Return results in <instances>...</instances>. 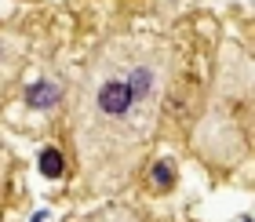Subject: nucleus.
<instances>
[{"label": "nucleus", "mask_w": 255, "mask_h": 222, "mask_svg": "<svg viewBox=\"0 0 255 222\" xmlns=\"http://www.w3.org/2000/svg\"><path fill=\"white\" fill-rule=\"evenodd\" d=\"M168 80V48L157 40H128L91 66L80 95V164L95 190L121 186L135 171L157 124Z\"/></svg>", "instance_id": "nucleus-1"}, {"label": "nucleus", "mask_w": 255, "mask_h": 222, "mask_svg": "<svg viewBox=\"0 0 255 222\" xmlns=\"http://www.w3.org/2000/svg\"><path fill=\"white\" fill-rule=\"evenodd\" d=\"M22 102H26L29 110H55L62 102V84H55V80H33V84L22 91Z\"/></svg>", "instance_id": "nucleus-2"}, {"label": "nucleus", "mask_w": 255, "mask_h": 222, "mask_svg": "<svg viewBox=\"0 0 255 222\" xmlns=\"http://www.w3.org/2000/svg\"><path fill=\"white\" fill-rule=\"evenodd\" d=\"M149 182H153V193H168L171 186H175V164L164 157V160H157L153 168H149Z\"/></svg>", "instance_id": "nucleus-3"}, {"label": "nucleus", "mask_w": 255, "mask_h": 222, "mask_svg": "<svg viewBox=\"0 0 255 222\" xmlns=\"http://www.w3.org/2000/svg\"><path fill=\"white\" fill-rule=\"evenodd\" d=\"M62 171H66L62 149H59V146H44V149H40V175H44V179H59Z\"/></svg>", "instance_id": "nucleus-4"}, {"label": "nucleus", "mask_w": 255, "mask_h": 222, "mask_svg": "<svg viewBox=\"0 0 255 222\" xmlns=\"http://www.w3.org/2000/svg\"><path fill=\"white\" fill-rule=\"evenodd\" d=\"M91 222H142V219H138L135 212H128V208H124V212H106V215H95Z\"/></svg>", "instance_id": "nucleus-5"}, {"label": "nucleus", "mask_w": 255, "mask_h": 222, "mask_svg": "<svg viewBox=\"0 0 255 222\" xmlns=\"http://www.w3.org/2000/svg\"><path fill=\"white\" fill-rule=\"evenodd\" d=\"M237 222H252V219H248V215H241V219H237Z\"/></svg>", "instance_id": "nucleus-6"}]
</instances>
